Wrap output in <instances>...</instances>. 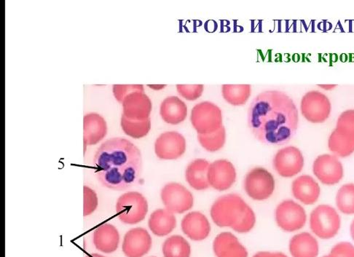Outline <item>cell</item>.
Masks as SVG:
<instances>
[{
    "instance_id": "1",
    "label": "cell",
    "mask_w": 354,
    "mask_h": 257,
    "mask_svg": "<svg viewBox=\"0 0 354 257\" xmlns=\"http://www.w3.org/2000/svg\"><path fill=\"white\" fill-rule=\"evenodd\" d=\"M298 121L295 104L282 91L263 92L249 108V127L254 137L265 144L288 143L297 132Z\"/></svg>"
},
{
    "instance_id": "2",
    "label": "cell",
    "mask_w": 354,
    "mask_h": 257,
    "mask_svg": "<svg viewBox=\"0 0 354 257\" xmlns=\"http://www.w3.org/2000/svg\"><path fill=\"white\" fill-rule=\"evenodd\" d=\"M95 173L100 183L115 191L137 184L142 171L140 149L124 138H112L97 149L93 158Z\"/></svg>"
},
{
    "instance_id": "3",
    "label": "cell",
    "mask_w": 354,
    "mask_h": 257,
    "mask_svg": "<svg viewBox=\"0 0 354 257\" xmlns=\"http://www.w3.org/2000/svg\"><path fill=\"white\" fill-rule=\"evenodd\" d=\"M211 216L218 227H230L239 234L250 232L256 223L254 212L237 194L218 198L212 207Z\"/></svg>"
},
{
    "instance_id": "4",
    "label": "cell",
    "mask_w": 354,
    "mask_h": 257,
    "mask_svg": "<svg viewBox=\"0 0 354 257\" xmlns=\"http://www.w3.org/2000/svg\"><path fill=\"white\" fill-rule=\"evenodd\" d=\"M116 212L121 222L138 224L145 220L148 212L147 199L138 192L124 193L117 200Z\"/></svg>"
},
{
    "instance_id": "5",
    "label": "cell",
    "mask_w": 354,
    "mask_h": 257,
    "mask_svg": "<svg viewBox=\"0 0 354 257\" xmlns=\"http://www.w3.org/2000/svg\"><path fill=\"white\" fill-rule=\"evenodd\" d=\"M190 121L198 134L212 133L223 126L221 108L207 101L194 106Z\"/></svg>"
},
{
    "instance_id": "6",
    "label": "cell",
    "mask_w": 354,
    "mask_h": 257,
    "mask_svg": "<svg viewBox=\"0 0 354 257\" xmlns=\"http://www.w3.org/2000/svg\"><path fill=\"white\" fill-rule=\"evenodd\" d=\"M340 222L337 211L328 205H320L310 213V229L321 239L329 240L336 236L339 231Z\"/></svg>"
},
{
    "instance_id": "7",
    "label": "cell",
    "mask_w": 354,
    "mask_h": 257,
    "mask_svg": "<svg viewBox=\"0 0 354 257\" xmlns=\"http://www.w3.org/2000/svg\"><path fill=\"white\" fill-rule=\"evenodd\" d=\"M274 175L263 168L251 170L244 180V189L253 200L262 201L268 199L275 191Z\"/></svg>"
},
{
    "instance_id": "8",
    "label": "cell",
    "mask_w": 354,
    "mask_h": 257,
    "mask_svg": "<svg viewBox=\"0 0 354 257\" xmlns=\"http://www.w3.org/2000/svg\"><path fill=\"white\" fill-rule=\"evenodd\" d=\"M301 111L304 117L310 123L322 124L330 117L332 105L326 95L317 91H312L304 95Z\"/></svg>"
},
{
    "instance_id": "9",
    "label": "cell",
    "mask_w": 354,
    "mask_h": 257,
    "mask_svg": "<svg viewBox=\"0 0 354 257\" xmlns=\"http://www.w3.org/2000/svg\"><path fill=\"white\" fill-rule=\"evenodd\" d=\"M278 226L286 232H295L303 228L307 220L305 209L292 200H284L275 212Z\"/></svg>"
},
{
    "instance_id": "10",
    "label": "cell",
    "mask_w": 354,
    "mask_h": 257,
    "mask_svg": "<svg viewBox=\"0 0 354 257\" xmlns=\"http://www.w3.org/2000/svg\"><path fill=\"white\" fill-rule=\"evenodd\" d=\"M160 196L166 209L172 213H183L194 207L192 193L178 183H169L165 186Z\"/></svg>"
},
{
    "instance_id": "11",
    "label": "cell",
    "mask_w": 354,
    "mask_h": 257,
    "mask_svg": "<svg viewBox=\"0 0 354 257\" xmlns=\"http://www.w3.org/2000/svg\"><path fill=\"white\" fill-rule=\"evenodd\" d=\"M124 113L122 117L132 121H144L149 119L152 111V102L145 93L142 86H138L122 101Z\"/></svg>"
},
{
    "instance_id": "12",
    "label": "cell",
    "mask_w": 354,
    "mask_h": 257,
    "mask_svg": "<svg viewBox=\"0 0 354 257\" xmlns=\"http://www.w3.org/2000/svg\"><path fill=\"white\" fill-rule=\"evenodd\" d=\"M304 158L298 148L291 146L281 149L274 158V167L282 178H290L301 173Z\"/></svg>"
},
{
    "instance_id": "13",
    "label": "cell",
    "mask_w": 354,
    "mask_h": 257,
    "mask_svg": "<svg viewBox=\"0 0 354 257\" xmlns=\"http://www.w3.org/2000/svg\"><path fill=\"white\" fill-rule=\"evenodd\" d=\"M313 172L324 184L334 185L344 178V170L342 162L336 155L319 156L313 165Z\"/></svg>"
},
{
    "instance_id": "14",
    "label": "cell",
    "mask_w": 354,
    "mask_h": 257,
    "mask_svg": "<svg viewBox=\"0 0 354 257\" xmlns=\"http://www.w3.org/2000/svg\"><path fill=\"white\" fill-rule=\"evenodd\" d=\"M186 140L183 135L176 131L160 135L155 143V152L160 160H176L186 151Z\"/></svg>"
},
{
    "instance_id": "15",
    "label": "cell",
    "mask_w": 354,
    "mask_h": 257,
    "mask_svg": "<svg viewBox=\"0 0 354 257\" xmlns=\"http://www.w3.org/2000/svg\"><path fill=\"white\" fill-rule=\"evenodd\" d=\"M236 180V169L228 160H218L209 165L208 181L216 191H227L234 185Z\"/></svg>"
},
{
    "instance_id": "16",
    "label": "cell",
    "mask_w": 354,
    "mask_h": 257,
    "mask_svg": "<svg viewBox=\"0 0 354 257\" xmlns=\"http://www.w3.org/2000/svg\"><path fill=\"white\" fill-rule=\"evenodd\" d=\"M152 245V238L146 229L136 227L125 235L122 249L127 257H143L151 251Z\"/></svg>"
},
{
    "instance_id": "17",
    "label": "cell",
    "mask_w": 354,
    "mask_h": 257,
    "mask_svg": "<svg viewBox=\"0 0 354 257\" xmlns=\"http://www.w3.org/2000/svg\"><path fill=\"white\" fill-rule=\"evenodd\" d=\"M183 233L195 241L205 240L210 234L211 226L205 215L194 211L187 213L182 221Z\"/></svg>"
},
{
    "instance_id": "18",
    "label": "cell",
    "mask_w": 354,
    "mask_h": 257,
    "mask_svg": "<svg viewBox=\"0 0 354 257\" xmlns=\"http://www.w3.org/2000/svg\"><path fill=\"white\" fill-rule=\"evenodd\" d=\"M292 191L294 197L305 205L315 204L321 194L319 184L308 175H301L294 180Z\"/></svg>"
},
{
    "instance_id": "19",
    "label": "cell",
    "mask_w": 354,
    "mask_h": 257,
    "mask_svg": "<svg viewBox=\"0 0 354 257\" xmlns=\"http://www.w3.org/2000/svg\"><path fill=\"white\" fill-rule=\"evenodd\" d=\"M216 257H248V252L232 234L225 232L218 235L213 243Z\"/></svg>"
},
{
    "instance_id": "20",
    "label": "cell",
    "mask_w": 354,
    "mask_h": 257,
    "mask_svg": "<svg viewBox=\"0 0 354 257\" xmlns=\"http://www.w3.org/2000/svg\"><path fill=\"white\" fill-rule=\"evenodd\" d=\"M93 245L100 251L111 254L118 249L120 234L118 229L111 224H104L93 233Z\"/></svg>"
},
{
    "instance_id": "21",
    "label": "cell",
    "mask_w": 354,
    "mask_h": 257,
    "mask_svg": "<svg viewBox=\"0 0 354 257\" xmlns=\"http://www.w3.org/2000/svg\"><path fill=\"white\" fill-rule=\"evenodd\" d=\"M209 162L204 159H196L188 165L185 172L186 180L196 191H201L209 187Z\"/></svg>"
},
{
    "instance_id": "22",
    "label": "cell",
    "mask_w": 354,
    "mask_h": 257,
    "mask_svg": "<svg viewBox=\"0 0 354 257\" xmlns=\"http://www.w3.org/2000/svg\"><path fill=\"white\" fill-rule=\"evenodd\" d=\"M84 123L85 146L97 144L106 137V123L99 114L90 113L85 115Z\"/></svg>"
},
{
    "instance_id": "23",
    "label": "cell",
    "mask_w": 354,
    "mask_h": 257,
    "mask_svg": "<svg viewBox=\"0 0 354 257\" xmlns=\"http://www.w3.org/2000/svg\"><path fill=\"white\" fill-rule=\"evenodd\" d=\"M160 114L167 124L178 125L187 116V106L179 97H169L162 102Z\"/></svg>"
},
{
    "instance_id": "24",
    "label": "cell",
    "mask_w": 354,
    "mask_h": 257,
    "mask_svg": "<svg viewBox=\"0 0 354 257\" xmlns=\"http://www.w3.org/2000/svg\"><path fill=\"white\" fill-rule=\"evenodd\" d=\"M330 151L337 157L346 158L354 153V133L335 128L328 140Z\"/></svg>"
},
{
    "instance_id": "25",
    "label": "cell",
    "mask_w": 354,
    "mask_h": 257,
    "mask_svg": "<svg viewBox=\"0 0 354 257\" xmlns=\"http://www.w3.org/2000/svg\"><path fill=\"white\" fill-rule=\"evenodd\" d=\"M290 251L292 257H317L319 242L308 233L299 234L291 239Z\"/></svg>"
},
{
    "instance_id": "26",
    "label": "cell",
    "mask_w": 354,
    "mask_h": 257,
    "mask_svg": "<svg viewBox=\"0 0 354 257\" xmlns=\"http://www.w3.org/2000/svg\"><path fill=\"white\" fill-rule=\"evenodd\" d=\"M148 225L151 232L159 237L170 234L176 226L175 216L167 209L155 211L149 219Z\"/></svg>"
},
{
    "instance_id": "27",
    "label": "cell",
    "mask_w": 354,
    "mask_h": 257,
    "mask_svg": "<svg viewBox=\"0 0 354 257\" xmlns=\"http://www.w3.org/2000/svg\"><path fill=\"white\" fill-rule=\"evenodd\" d=\"M251 93L250 85H223L222 86L224 99L233 106L246 104L251 96Z\"/></svg>"
},
{
    "instance_id": "28",
    "label": "cell",
    "mask_w": 354,
    "mask_h": 257,
    "mask_svg": "<svg viewBox=\"0 0 354 257\" xmlns=\"http://www.w3.org/2000/svg\"><path fill=\"white\" fill-rule=\"evenodd\" d=\"M162 254L165 257H190L192 248L183 237L173 236L163 243Z\"/></svg>"
},
{
    "instance_id": "29",
    "label": "cell",
    "mask_w": 354,
    "mask_h": 257,
    "mask_svg": "<svg viewBox=\"0 0 354 257\" xmlns=\"http://www.w3.org/2000/svg\"><path fill=\"white\" fill-rule=\"evenodd\" d=\"M198 140L203 149L210 153L219 151L226 141V131L224 126L209 134H198Z\"/></svg>"
},
{
    "instance_id": "30",
    "label": "cell",
    "mask_w": 354,
    "mask_h": 257,
    "mask_svg": "<svg viewBox=\"0 0 354 257\" xmlns=\"http://www.w3.org/2000/svg\"><path fill=\"white\" fill-rule=\"evenodd\" d=\"M121 127L128 136L133 139H141L147 136L151 129V118L144 121H132L121 118Z\"/></svg>"
},
{
    "instance_id": "31",
    "label": "cell",
    "mask_w": 354,
    "mask_h": 257,
    "mask_svg": "<svg viewBox=\"0 0 354 257\" xmlns=\"http://www.w3.org/2000/svg\"><path fill=\"white\" fill-rule=\"evenodd\" d=\"M336 205L344 214H354V184H347L339 189L336 196Z\"/></svg>"
},
{
    "instance_id": "32",
    "label": "cell",
    "mask_w": 354,
    "mask_h": 257,
    "mask_svg": "<svg viewBox=\"0 0 354 257\" xmlns=\"http://www.w3.org/2000/svg\"><path fill=\"white\" fill-rule=\"evenodd\" d=\"M99 205V199L96 192L88 186L84 187V216H88L96 211Z\"/></svg>"
},
{
    "instance_id": "33",
    "label": "cell",
    "mask_w": 354,
    "mask_h": 257,
    "mask_svg": "<svg viewBox=\"0 0 354 257\" xmlns=\"http://www.w3.org/2000/svg\"><path fill=\"white\" fill-rule=\"evenodd\" d=\"M177 91L188 101H196L202 96L203 85H177Z\"/></svg>"
},
{
    "instance_id": "34",
    "label": "cell",
    "mask_w": 354,
    "mask_h": 257,
    "mask_svg": "<svg viewBox=\"0 0 354 257\" xmlns=\"http://www.w3.org/2000/svg\"><path fill=\"white\" fill-rule=\"evenodd\" d=\"M336 128H343L354 133V110L344 112L337 119Z\"/></svg>"
},
{
    "instance_id": "35",
    "label": "cell",
    "mask_w": 354,
    "mask_h": 257,
    "mask_svg": "<svg viewBox=\"0 0 354 257\" xmlns=\"http://www.w3.org/2000/svg\"><path fill=\"white\" fill-rule=\"evenodd\" d=\"M330 254L334 257H354V246L348 242H339Z\"/></svg>"
},
{
    "instance_id": "36",
    "label": "cell",
    "mask_w": 354,
    "mask_h": 257,
    "mask_svg": "<svg viewBox=\"0 0 354 257\" xmlns=\"http://www.w3.org/2000/svg\"><path fill=\"white\" fill-rule=\"evenodd\" d=\"M253 257H288L281 252L261 251L257 253Z\"/></svg>"
},
{
    "instance_id": "37",
    "label": "cell",
    "mask_w": 354,
    "mask_h": 257,
    "mask_svg": "<svg viewBox=\"0 0 354 257\" xmlns=\"http://www.w3.org/2000/svg\"><path fill=\"white\" fill-rule=\"evenodd\" d=\"M319 86L320 88H322L324 89H325V90H332V89L335 88L337 86L336 85H333V86H332V85H330V86H328V85H326V86L325 85H321L320 86L319 85Z\"/></svg>"
},
{
    "instance_id": "38",
    "label": "cell",
    "mask_w": 354,
    "mask_h": 257,
    "mask_svg": "<svg viewBox=\"0 0 354 257\" xmlns=\"http://www.w3.org/2000/svg\"><path fill=\"white\" fill-rule=\"evenodd\" d=\"M350 232H351V236L353 240H354V220L351 225Z\"/></svg>"
},
{
    "instance_id": "39",
    "label": "cell",
    "mask_w": 354,
    "mask_h": 257,
    "mask_svg": "<svg viewBox=\"0 0 354 257\" xmlns=\"http://www.w3.org/2000/svg\"><path fill=\"white\" fill-rule=\"evenodd\" d=\"M86 257H106V256L99 254H92L87 255Z\"/></svg>"
},
{
    "instance_id": "40",
    "label": "cell",
    "mask_w": 354,
    "mask_h": 257,
    "mask_svg": "<svg viewBox=\"0 0 354 257\" xmlns=\"http://www.w3.org/2000/svg\"><path fill=\"white\" fill-rule=\"evenodd\" d=\"M322 257H334V256H333L332 255L329 254V255L324 256Z\"/></svg>"
},
{
    "instance_id": "41",
    "label": "cell",
    "mask_w": 354,
    "mask_h": 257,
    "mask_svg": "<svg viewBox=\"0 0 354 257\" xmlns=\"http://www.w3.org/2000/svg\"><path fill=\"white\" fill-rule=\"evenodd\" d=\"M153 257H155V256H153Z\"/></svg>"
}]
</instances>
